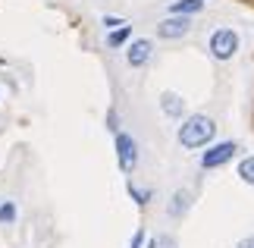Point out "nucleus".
I'll return each mask as SVG.
<instances>
[{"label":"nucleus","instance_id":"nucleus-1","mask_svg":"<svg viewBox=\"0 0 254 248\" xmlns=\"http://www.w3.org/2000/svg\"><path fill=\"white\" fill-rule=\"evenodd\" d=\"M213 135H217V126L204 113H194L179 126V145L182 148H201V145H207Z\"/></svg>","mask_w":254,"mask_h":248},{"label":"nucleus","instance_id":"nucleus-2","mask_svg":"<svg viewBox=\"0 0 254 248\" xmlns=\"http://www.w3.org/2000/svg\"><path fill=\"white\" fill-rule=\"evenodd\" d=\"M236 51H239V35L232 32V28H217V32L210 35V54L217 57V60H229Z\"/></svg>","mask_w":254,"mask_h":248},{"label":"nucleus","instance_id":"nucleus-3","mask_svg":"<svg viewBox=\"0 0 254 248\" xmlns=\"http://www.w3.org/2000/svg\"><path fill=\"white\" fill-rule=\"evenodd\" d=\"M116 161H120V170L123 173H132L135 170V164H138V145H135L132 135L116 132Z\"/></svg>","mask_w":254,"mask_h":248},{"label":"nucleus","instance_id":"nucleus-4","mask_svg":"<svg viewBox=\"0 0 254 248\" xmlns=\"http://www.w3.org/2000/svg\"><path fill=\"white\" fill-rule=\"evenodd\" d=\"M236 142H220V145H213L210 151H204L201 157V166L204 170H213V166H223V164H229L232 157H236Z\"/></svg>","mask_w":254,"mask_h":248},{"label":"nucleus","instance_id":"nucleus-5","mask_svg":"<svg viewBox=\"0 0 254 248\" xmlns=\"http://www.w3.org/2000/svg\"><path fill=\"white\" fill-rule=\"evenodd\" d=\"M154 54V44L148 41V38H138V41L129 44V51H126V60H129V66H144L151 60Z\"/></svg>","mask_w":254,"mask_h":248},{"label":"nucleus","instance_id":"nucleus-6","mask_svg":"<svg viewBox=\"0 0 254 248\" xmlns=\"http://www.w3.org/2000/svg\"><path fill=\"white\" fill-rule=\"evenodd\" d=\"M189 28H191V22L185 16H170L157 25V35L160 38H182V35H189Z\"/></svg>","mask_w":254,"mask_h":248},{"label":"nucleus","instance_id":"nucleus-7","mask_svg":"<svg viewBox=\"0 0 254 248\" xmlns=\"http://www.w3.org/2000/svg\"><path fill=\"white\" fill-rule=\"evenodd\" d=\"M160 107H163V113H167V116H182V97L179 94H173V91H167V94H163L160 97Z\"/></svg>","mask_w":254,"mask_h":248},{"label":"nucleus","instance_id":"nucleus-8","mask_svg":"<svg viewBox=\"0 0 254 248\" xmlns=\"http://www.w3.org/2000/svg\"><path fill=\"white\" fill-rule=\"evenodd\" d=\"M170 9L176 16H191V13H201L204 9V0H176Z\"/></svg>","mask_w":254,"mask_h":248},{"label":"nucleus","instance_id":"nucleus-9","mask_svg":"<svg viewBox=\"0 0 254 248\" xmlns=\"http://www.w3.org/2000/svg\"><path fill=\"white\" fill-rule=\"evenodd\" d=\"M189 201H191L189 192H176L173 195V204H170V217H182L185 211H189Z\"/></svg>","mask_w":254,"mask_h":248},{"label":"nucleus","instance_id":"nucleus-10","mask_svg":"<svg viewBox=\"0 0 254 248\" xmlns=\"http://www.w3.org/2000/svg\"><path fill=\"white\" fill-rule=\"evenodd\" d=\"M129 35H132V28H129V25H120L116 32H110V38H107V44H110V47H120V44H126V41H129Z\"/></svg>","mask_w":254,"mask_h":248},{"label":"nucleus","instance_id":"nucleus-11","mask_svg":"<svg viewBox=\"0 0 254 248\" xmlns=\"http://www.w3.org/2000/svg\"><path fill=\"white\" fill-rule=\"evenodd\" d=\"M239 176H242L248 185H254V157H245V161L239 164Z\"/></svg>","mask_w":254,"mask_h":248},{"label":"nucleus","instance_id":"nucleus-12","mask_svg":"<svg viewBox=\"0 0 254 248\" xmlns=\"http://www.w3.org/2000/svg\"><path fill=\"white\" fill-rule=\"evenodd\" d=\"M13 220H16V204L3 201V204H0V223H13Z\"/></svg>","mask_w":254,"mask_h":248},{"label":"nucleus","instance_id":"nucleus-13","mask_svg":"<svg viewBox=\"0 0 254 248\" xmlns=\"http://www.w3.org/2000/svg\"><path fill=\"white\" fill-rule=\"evenodd\" d=\"M151 248H176V239H173V236H157Z\"/></svg>","mask_w":254,"mask_h":248},{"label":"nucleus","instance_id":"nucleus-14","mask_svg":"<svg viewBox=\"0 0 254 248\" xmlns=\"http://www.w3.org/2000/svg\"><path fill=\"white\" fill-rule=\"evenodd\" d=\"M129 195H132V198H135V201H138V204H148V198H151L148 192H141V188H135L132 182H129Z\"/></svg>","mask_w":254,"mask_h":248},{"label":"nucleus","instance_id":"nucleus-15","mask_svg":"<svg viewBox=\"0 0 254 248\" xmlns=\"http://www.w3.org/2000/svg\"><path fill=\"white\" fill-rule=\"evenodd\" d=\"M104 25H107V28H116V25H126V22H123V19H113V16H107V19H104Z\"/></svg>","mask_w":254,"mask_h":248},{"label":"nucleus","instance_id":"nucleus-16","mask_svg":"<svg viewBox=\"0 0 254 248\" xmlns=\"http://www.w3.org/2000/svg\"><path fill=\"white\" fill-rule=\"evenodd\" d=\"M141 242H144V233L138 230V233H135V239H132V245H129V248H141Z\"/></svg>","mask_w":254,"mask_h":248},{"label":"nucleus","instance_id":"nucleus-17","mask_svg":"<svg viewBox=\"0 0 254 248\" xmlns=\"http://www.w3.org/2000/svg\"><path fill=\"white\" fill-rule=\"evenodd\" d=\"M239 248H254V236H251V239H245V242H242Z\"/></svg>","mask_w":254,"mask_h":248}]
</instances>
